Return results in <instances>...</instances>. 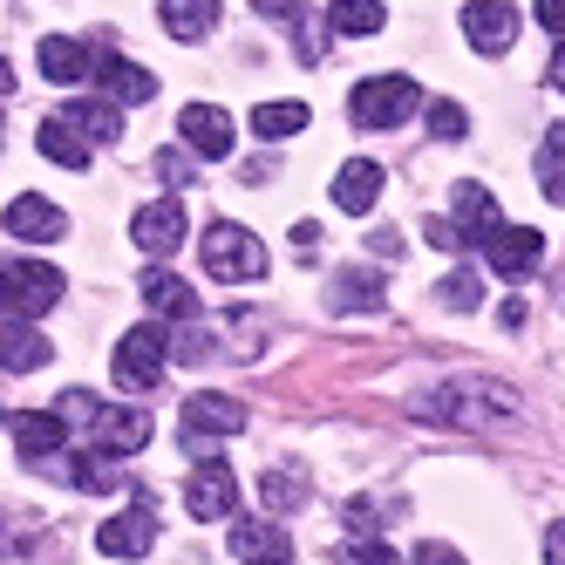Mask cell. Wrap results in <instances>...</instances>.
I'll return each instance as SVG.
<instances>
[{
    "mask_svg": "<svg viewBox=\"0 0 565 565\" xmlns=\"http://www.w3.org/2000/svg\"><path fill=\"white\" fill-rule=\"evenodd\" d=\"M164 361H171V334L164 328H130L124 341H116L109 369H116V382H124V388H157Z\"/></svg>",
    "mask_w": 565,
    "mask_h": 565,
    "instance_id": "5b68a950",
    "label": "cell"
},
{
    "mask_svg": "<svg viewBox=\"0 0 565 565\" xmlns=\"http://www.w3.org/2000/svg\"><path fill=\"white\" fill-rule=\"evenodd\" d=\"M539 191L552 205H565V124L545 130V143H539Z\"/></svg>",
    "mask_w": 565,
    "mask_h": 565,
    "instance_id": "f1b7e54d",
    "label": "cell"
},
{
    "mask_svg": "<svg viewBox=\"0 0 565 565\" xmlns=\"http://www.w3.org/2000/svg\"><path fill=\"white\" fill-rule=\"evenodd\" d=\"M8 89H14V68H8V62H0V96H8Z\"/></svg>",
    "mask_w": 565,
    "mask_h": 565,
    "instance_id": "b9f144b4",
    "label": "cell"
},
{
    "mask_svg": "<svg viewBox=\"0 0 565 565\" xmlns=\"http://www.w3.org/2000/svg\"><path fill=\"white\" fill-rule=\"evenodd\" d=\"M130 238H137L150 259L178 253V246H184V198H157V205H143V212L130 218Z\"/></svg>",
    "mask_w": 565,
    "mask_h": 565,
    "instance_id": "30bf717a",
    "label": "cell"
},
{
    "mask_svg": "<svg viewBox=\"0 0 565 565\" xmlns=\"http://www.w3.org/2000/svg\"><path fill=\"white\" fill-rule=\"evenodd\" d=\"M96 429H103V450L109 457H130V450H143V443H150V416L143 409H109V402H103Z\"/></svg>",
    "mask_w": 565,
    "mask_h": 565,
    "instance_id": "ffe728a7",
    "label": "cell"
},
{
    "mask_svg": "<svg viewBox=\"0 0 565 565\" xmlns=\"http://www.w3.org/2000/svg\"><path fill=\"white\" fill-rule=\"evenodd\" d=\"M539 21L558 34V42H565V0H539Z\"/></svg>",
    "mask_w": 565,
    "mask_h": 565,
    "instance_id": "74e56055",
    "label": "cell"
},
{
    "mask_svg": "<svg viewBox=\"0 0 565 565\" xmlns=\"http://www.w3.org/2000/svg\"><path fill=\"white\" fill-rule=\"evenodd\" d=\"M96 83H103L109 103H150L157 96V75L143 62H130V55H103L96 62Z\"/></svg>",
    "mask_w": 565,
    "mask_h": 565,
    "instance_id": "5bb4252c",
    "label": "cell"
},
{
    "mask_svg": "<svg viewBox=\"0 0 565 565\" xmlns=\"http://www.w3.org/2000/svg\"><path fill=\"white\" fill-rule=\"evenodd\" d=\"M49 341L28 328V320H8V328H0V369L8 375H34V369H49Z\"/></svg>",
    "mask_w": 565,
    "mask_h": 565,
    "instance_id": "e0dca14e",
    "label": "cell"
},
{
    "mask_svg": "<svg viewBox=\"0 0 565 565\" xmlns=\"http://www.w3.org/2000/svg\"><path fill=\"white\" fill-rule=\"evenodd\" d=\"M483 259H491V273H504V279H524V273H539L545 238L532 225H498L491 238H483Z\"/></svg>",
    "mask_w": 565,
    "mask_h": 565,
    "instance_id": "9c48e42d",
    "label": "cell"
},
{
    "mask_svg": "<svg viewBox=\"0 0 565 565\" xmlns=\"http://www.w3.org/2000/svg\"><path fill=\"white\" fill-rule=\"evenodd\" d=\"M429 130H436V137H463V130H470V109H463V103H450V96L429 103Z\"/></svg>",
    "mask_w": 565,
    "mask_h": 565,
    "instance_id": "d6a6232c",
    "label": "cell"
},
{
    "mask_svg": "<svg viewBox=\"0 0 565 565\" xmlns=\"http://www.w3.org/2000/svg\"><path fill=\"white\" fill-rule=\"evenodd\" d=\"M8 232H14V238H62V232H68V218L49 205V198L21 191L14 205H8Z\"/></svg>",
    "mask_w": 565,
    "mask_h": 565,
    "instance_id": "44dd1931",
    "label": "cell"
},
{
    "mask_svg": "<svg viewBox=\"0 0 565 565\" xmlns=\"http://www.w3.org/2000/svg\"><path fill=\"white\" fill-rule=\"evenodd\" d=\"M334 307L341 313H382L388 294H382V279L369 266H354V273H334Z\"/></svg>",
    "mask_w": 565,
    "mask_h": 565,
    "instance_id": "cb8c5ba5",
    "label": "cell"
},
{
    "mask_svg": "<svg viewBox=\"0 0 565 565\" xmlns=\"http://www.w3.org/2000/svg\"><path fill=\"white\" fill-rule=\"evenodd\" d=\"M307 103H259L253 109V137H266V143H279V137H300L307 130Z\"/></svg>",
    "mask_w": 565,
    "mask_h": 565,
    "instance_id": "484cf974",
    "label": "cell"
},
{
    "mask_svg": "<svg viewBox=\"0 0 565 565\" xmlns=\"http://www.w3.org/2000/svg\"><path fill=\"white\" fill-rule=\"evenodd\" d=\"M178 137H184L198 157H232V116L212 109V103H191V109L178 116Z\"/></svg>",
    "mask_w": 565,
    "mask_h": 565,
    "instance_id": "4fadbf2b",
    "label": "cell"
},
{
    "mask_svg": "<svg viewBox=\"0 0 565 565\" xmlns=\"http://www.w3.org/2000/svg\"><path fill=\"white\" fill-rule=\"evenodd\" d=\"M55 300H62V273L55 266L21 259V253L0 259V307H8V320H34V313H49Z\"/></svg>",
    "mask_w": 565,
    "mask_h": 565,
    "instance_id": "3957f363",
    "label": "cell"
},
{
    "mask_svg": "<svg viewBox=\"0 0 565 565\" xmlns=\"http://www.w3.org/2000/svg\"><path fill=\"white\" fill-rule=\"evenodd\" d=\"M8 429H14V450L34 457V463L68 450V416H62V409H28V416H14Z\"/></svg>",
    "mask_w": 565,
    "mask_h": 565,
    "instance_id": "7c38bea8",
    "label": "cell"
},
{
    "mask_svg": "<svg viewBox=\"0 0 565 565\" xmlns=\"http://www.w3.org/2000/svg\"><path fill=\"white\" fill-rule=\"evenodd\" d=\"M552 83L565 89V42H558V55H552Z\"/></svg>",
    "mask_w": 565,
    "mask_h": 565,
    "instance_id": "ab89813d",
    "label": "cell"
},
{
    "mask_svg": "<svg viewBox=\"0 0 565 565\" xmlns=\"http://www.w3.org/2000/svg\"><path fill=\"white\" fill-rule=\"evenodd\" d=\"M0 423H14V416H8V409H0Z\"/></svg>",
    "mask_w": 565,
    "mask_h": 565,
    "instance_id": "ee69618b",
    "label": "cell"
},
{
    "mask_svg": "<svg viewBox=\"0 0 565 565\" xmlns=\"http://www.w3.org/2000/svg\"><path fill=\"white\" fill-rule=\"evenodd\" d=\"M416 565H463V558H457L450 545H423V552H416Z\"/></svg>",
    "mask_w": 565,
    "mask_h": 565,
    "instance_id": "f35d334b",
    "label": "cell"
},
{
    "mask_svg": "<svg viewBox=\"0 0 565 565\" xmlns=\"http://www.w3.org/2000/svg\"><path fill=\"white\" fill-rule=\"evenodd\" d=\"M545 565H565V518L545 524Z\"/></svg>",
    "mask_w": 565,
    "mask_h": 565,
    "instance_id": "8d00e7d4",
    "label": "cell"
},
{
    "mask_svg": "<svg viewBox=\"0 0 565 565\" xmlns=\"http://www.w3.org/2000/svg\"><path fill=\"white\" fill-rule=\"evenodd\" d=\"M62 116H68V124L83 130L89 143H116V137H124V116H116V103H68Z\"/></svg>",
    "mask_w": 565,
    "mask_h": 565,
    "instance_id": "4316f807",
    "label": "cell"
},
{
    "mask_svg": "<svg viewBox=\"0 0 565 565\" xmlns=\"http://www.w3.org/2000/svg\"><path fill=\"white\" fill-rule=\"evenodd\" d=\"M143 300H150V313H171V320H198V294L184 287L178 273H143Z\"/></svg>",
    "mask_w": 565,
    "mask_h": 565,
    "instance_id": "d4e9b609",
    "label": "cell"
},
{
    "mask_svg": "<svg viewBox=\"0 0 565 565\" xmlns=\"http://www.w3.org/2000/svg\"><path fill=\"white\" fill-rule=\"evenodd\" d=\"M423 109V89L409 83V75H361V83L348 89V116L354 130H402V116Z\"/></svg>",
    "mask_w": 565,
    "mask_h": 565,
    "instance_id": "7a4b0ae2",
    "label": "cell"
},
{
    "mask_svg": "<svg viewBox=\"0 0 565 565\" xmlns=\"http://www.w3.org/2000/svg\"><path fill=\"white\" fill-rule=\"evenodd\" d=\"M96 545H103L109 558H143V552L157 545V518H150V511H124V518H109L103 532H96Z\"/></svg>",
    "mask_w": 565,
    "mask_h": 565,
    "instance_id": "2e32d148",
    "label": "cell"
},
{
    "mask_svg": "<svg viewBox=\"0 0 565 565\" xmlns=\"http://www.w3.org/2000/svg\"><path fill=\"white\" fill-rule=\"evenodd\" d=\"M382 524H388V511H382L375 498H354V504H348V532H354V539H375Z\"/></svg>",
    "mask_w": 565,
    "mask_h": 565,
    "instance_id": "836d02e7",
    "label": "cell"
},
{
    "mask_svg": "<svg viewBox=\"0 0 565 565\" xmlns=\"http://www.w3.org/2000/svg\"><path fill=\"white\" fill-rule=\"evenodd\" d=\"M184 511H191L198 524H218V518L238 511V477H232L225 457H198V470H191V483H184Z\"/></svg>",
    "mask_w": 565,
    "mask_h": 565,
    "instance_id": "8992f818",
    "label": "cell"
},
{
    "mask_svg": "<svg viewBox=\"0 0 565 565\" xmlns=\"http://www.w3.org/2000/svg\"><path fill=\"white\" fill-rule=\"evenodd\" d=\"M382 0H334V8H328V28L334 34H354V42H361V34H382Z\"/></svg>",
    "mask_w": 565,
    "mask_h": 565,
    "instance_id": "83f0119b",
    "label": "cell"
},
{
    "mask_svg": "<svg viewBox=\"0 0 565 565\" xmlns=\"http://www.w3.org/2000/svg\"><path fill=\"white\" fill-rule=\"evenodd\" d=\"M198 253H205V273L212 279H259L266 273V246H259L246 225H232V218H218L205 238H198Z\"/></svg>",
    "mask_w": 565,
    "mask_h": 565,
    "instance_id": "277c9868",
    "label": "cell"
},
{
    "mask_svg": "<svg viewBox=\"0 0 565 565\" xmlns=\"http://www.w3.org/2000/svg\"><path fill=\"white\" fill-rule=\"evenodd\" d=\"M423 423H457V429H504L511 423V388L504 382H483V375H463V382H443L416 402Z\"/></svg>",
    "mask_w": 565,
    "mask_h": 565,
    "instance_id": "6da1fadb",
    "label": "cell"
},
{
    "mask_svg": "<svg viewBox=\"0 0 565 565\" xmlns=\"http://www.w3.org/2000/svg\"><path fill=\"white\" fill-rule=\"evenodd\" d=\"M552 294H558V307H565V266H558V273H552Z\"/></svg>",
    "mask_w": 565,
    "mask_h": 565,
    "instance_id": "60d3db41",
    "label": "cell"
},
{
    "mask_svg": "<svg viewBox=\"0 0 565 565\" xmlns=\"http://www.w3.org/2000/svg\"><path fill=\"white\" fill-rule=\"evenodd\" d=\"M375 198H382V164H369V157H354V164H341V171H334V205H341L348 218L375 212Z\"/></svg>",
    "mask_w": 565,
    "mask_h": 565,
    "instance_id": "9a60e30c",
    "label": "cell"
},
{
    "mask_svg": "<svg viewBox=\"0 0 565 565\" xmlns=\"http://www.w3.org/2000/svg\"><path fill=\"white\" fill-rule=\"evenodd\" d=\"M450 225L463 232V246H483L504 218H498V205H491V191H483V184H457V218Z\"/></svg>",
    "mask_w": 565,
    "mask_h": 565,
    "instance_id": "d6986e66",
    "label": "cell"
},
{
    "mask_svg": "<svg viewBox=\"0 0 565 565\" xmlns=\"http://www.w3.org/2000/svg\"><path fill=\"white\" fill-rule=\"evenodd\" d=\"M157 14H164V28L178 42H205L218 28V0H157Z\"/></svg>",
    "mask_w": 565,
    "mask_h": 565,
    "instance_id": "603a6c76",
    "label": "cell"
},
{
    "mask_svg": "<svg viewBox=\"0 0 565 565\" xmlns=\"http://www.w3.org/2000/svg\"><path fill=\"white\" fill-rule=\"evenodd\" d=\"M34 143H42V157H49V164H62V171H89V137L75 130L68 116H49Z\"/></svg>",
    "mask_w": 565,
    "mask_h": 565,
    "instance_id": "7402d4cb",
    "label": "cell"
},
{
    "mask_svg": "<svg viewBox=\"0 0 565 565\" xmlns=\"http://www.w3.org/2000/svg\"><path fill=\"white\" fill-rule=\"evenodd\" d=\"M436 294H443V300H450L457 313H470V307L483 300V287H477V273H470V266H457V273H450V279H443V287H436Z\"/></svg>",
    "mask_w": 565,
    "mask_h": 565,
    "instance_id": "1f68e13d",
    "label": "cell"
},
{
    "mask_svg": "<svg viewBox=\"0 0 565 565\" xmlns=\"http://www.w3.org/2000/svg\"><path fill=\"white\" fill-rule=\"evenodd\" d=\"M259 565H287V558H259Z\"/></svg>",
    "mask_w": 565,
    "mask_h": 565,
    "instance_id": "7bdbcfd3",
    "label": "cell"
},
{
    "mask_svg": "<svg viewBox=\"0 0 565 565\" xmlns=\"http://www.w3.org/2000/svg\"><path fill=\"white\" fill-rule=\"evenodd\" d=\"M34 62H42L49 83L75 89V83H96V55L75 42V34H42V49H34Z\"/></svg>",
    "mask_w": 565,
    "mask_h": 565,
    "instance_id": "8fae6325",
    "label": "cell"
},
{
    "mask_svg": "<svg viewBox=\"0 0 565 565\" xmlns=\"http://www.w3.org/2000/svg\"><path fill=\"white\" fill-rule=\"evenodd\" d=\"M463 42L477 55L518 49V8H511V0H470V8H463Z\"/></svg>",
    "mask_w": 565,
    "mask_h": 565,
    "instance_id": "52a82bcc",
    "label": "cell"
},
{
    "mask_svg": "<svg viewBox=\"0 0 565 565\" xmlns=\"http://www.w3.org/2000/svg\"><path fill=\"white\" fill-rule=\"evenodd\" d=\"M423 238H429V246H443V253H463V232H457L450 218H429V225H423Z\"/></svg>",
    "mask_w": 565,
    "mask_h": 565,
    "instance_id": "d590c367",
    "label": "cell"
},
{
    "mask_svg": "<svg viewBox=\"0 0 565 565\" xmlns=\"http://www.w3.org/2000/svg\"><path fill=\"white\" fill-rule=\"evenodd\" d=\"M83 491H109V483H124V457H109V450H89V457H75L68 470Z\"/></svg>",
    "mask_w": 565,
    "mask_h": 565,
    "instance_id": "f546056e",
    "label": "cell"
},
{
    "mask_svg": "<svg viewBox=\"0 0 565 565\" xmlns=\"http://www.w3.org/2000/svg\"><path fill=\"white\" fill-rule=\"evenodd\" d=\"M232 558H238V565H259V558H287V565H294V539L279 532V524H259V518H246V524L232 532Z\"/></svg>",
    "mask_w": 565,
    "mask_h": 565,
    "instance_id": "ac0fdd59",
    "label": "cell"
},
{
    "mask_svg": "<svg viewBox=\"0 0 565 565\" xmlns=\"http://www.w3.org/2000/svg\"><path fill=\"white\" fill-rule=\"evenodd\" d=\"M184 443H212V436H238L246 429V402H232V395H218V388H205V395H191L184 402Z\"/></svg>",
    "mask_w": 565,
    "mask_h": 565,
    "instance_id": "ba28073f",
    "label": "cell"
},
{
    "mask_svg": "<svg viewBox=\"0 0 565 565\" xmlns=\"http://www.w3.org/2000/svg\"><path fill=\"white\" fill-rule=\"evenodd\" d=\"M266 504H273V511L307 504V477H300V470H273V477H266Z\"/></svg>",
    "mask_w": 565,
    "mask_h": 565,
    "instance_id": "4dcf8cb0",
    "label": "cell"
},
{
    "mask_svg": "<svg viewBox=\"0 0 565 565\" xmlns=\"http://www.w3.org/2000/svg\"><path fill=\"white\" fill-rule=\"evenodd\" d=\"M341 565H402L388 545H375V539H348L341 545Z\"/></svg>",
    "mask_w": 565,
    "mask_h": 565,
    "instance_id": "e575fe53",
    "label": "cell"
}]
</instances>
